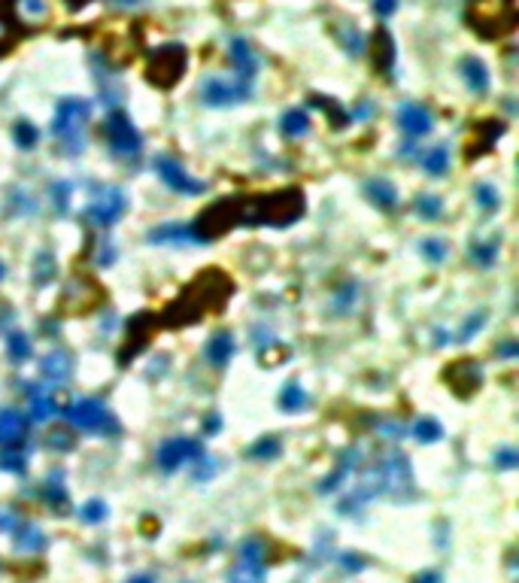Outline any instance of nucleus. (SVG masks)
<instances>
[{"mask_svg": "<svg viewBox=\"0 0 519 583\" xmlns=\"http://www.w3.org/2000/svg\"><path fill=\"white\" fill-rule=\"evenodd\" d=\"M449 167V152L446 146H432L428 152H422V170L428 177H444Z\"/></svg>", "mask_w": 519, "mask_h": 583, "instance_id": "nucleus-26", "label": "nucleus"}, {"mask_svg": "<svg viewBox=\"0 0 519 583\" xmlns=\"http://www.w3.org/2000/svg\"><path fill=\"white\" fill-rule=\"evenodd\" d=\"M13 137H16V143L21 146V149H33L37 146V140H40V131L33 128V122H16V128H13Z\"/></svg>", "mask_w": 519, "mask_h": 583, "instance_id": "nucleus-34", "label": "nucleus"}, {"mask_svg": "<svg viewBox=\"0 0 519 583\" xmlns=\"http://www.w3.org/2000/svg\"><path fill=\"white\" fill-rule=\"evenodd\" d=\"M21 6L28 9L31 19H43V16H46V6H43L40 0H21Z\"/></svg>", "mask_w": 519, "mask_h": 583, "instance_id": "nucleus-45", "label": "nucleus"}, {"mask_svg": "<svg viewBox=\"0 0 519 583\" xmlns=\"http://www.w3.org/2000/svg\"><path fill=\"white\" fill-rule=\"evenodd\" d=\"M4 273H6V271H4V265H0V280H4Z\"/></svg>", "mask_w": 519, "mask_h": 583, "instance_id": "nucleus-52", "label": "nucleus"}, {"mask_svg": "<svg viewBox=\"0 0 519 583\" xmlns=\"http://www.w3.org/2000/svg\"><path fill=\"white\" fill-rule=\"evenodd\" d=\"M237 225H240V198H225L200 213L198 222L191 225V231H195L198 243H210V240L228 234Z\"/></svg>", "mask_w": 519, "mask_h": 583, "instance_id": "nucleus-3", "label": "nucleus"}, {"mask_svg": "<svg viewBox=\"0 0 519 583\" xmlns=\"http://www.w3.org/2000/svg\"><path fill=\"white\" fill-rule=\"evenodd\" d=\"M250 98V85L246 83H225V79H207L200 85V100L207 107H231Z\"/></svg>", "mask_w": 519, "mask_h": 583, "instance_id": "nucleus-11", "label": "nucleus"}, {"mask_svg": "<svg viewBox=\"0 0 519 583\" xmlns=\"http://www.w3.org/2000/svg\"><path fill=\"white\" fill-rule=\"evenodd\" d=\"M128 210V198L122 189H104L97 194V198L92 201V207H88V219L97 222V225H112L122 219V213Z\"/></svg>", "mask_w": 519, "mask_h": 583, "instance_id": "nucleus-10", "label": "nucleus"}, {"mask_svg": "<svg viewBox=\"0 0 519 583\" xmlns=\"http://www.w3.org/2000/svg\"><path fill=\"white\" fill-rule=\"evenodd\" d=\"M6 352H9V359L25 362L31 356V340L21 331H13V335H6Z\"/></svg>", "mask_w": 519, "mask_h": 583, "instance_id": "nucleus-33", "label": "nucleus"}, {"mask_svg": "<svg viewBox=\"0 0 519 583\" xmlns=\"http://www.w3.org/2000/svg\"><path fill=\"white\" fill-rule=\"evenodd\" d=\"M495 462H498L501 468H513L519 462V456H516V450H501L498 456H495Z\"/></svg>", "mask_w": 519, "mask_h": 583, "instance_id": "nucleus-47", "label": "nucleus"}, {"mask_svg": "<svg viewBox=\"0 0 519 583\" xmlns=\"http://www.w3.org/2000/svg\"><path fill=\"white\" fill-rule=\"evenodd\" d=\"M28 434V416L21 410H0V443H21Z\"/></svg>", "mask_w": 519, "mask_h": 583, "instance_id": "nucleus-16", "label": "nucleus"}, {"mask_svg": "<svg viewBox=\"0 0 519 583\" xmlns=\"http://www.w3.org/2000/svg\"><path fill=\"white\" fill-rule=\"evenodd\" d=\"M444 380L449 383V389H453L456 395H473L480 389V383H483V371H480L477 362L459 359V362H453L444 371Z\"/></svg>", "mask_w": 519, "mask_h": 583, "instance_id": "nucleus-12", "label": "nucleus"}, {"mask_svg": "<svg viewBox=\"0 0 519 583\" xmlns=\"http://www.w3.org/2000/svg\"><path fill=\"white\" fill-rule=\"evenodd\" d=\"M0 468L4 471H13V474H25L28 468V453L21 443H9V450L0 453Z\"/></svg>", "mask_w": 519, "mask_h": 583, "instance_id": "nucleus-28", "label": "nucleus"}, {"mask_svg": "<svg viewBox=\"0 0 519 583\" xmlns=\"http://www.w3.org/2000/svg\"><path fill=\"white\" fill-rule=\"evenodd\" d=\"M398 9V0H374V13L377 16H392Z\"/></svg>", "mask_w": 519, "mask_h": 583, "instance_id": "nucleus-46", "label": "nucleus"}, {"mask_svg": "<svg viewBox=\"0 0 519 583\" xmlns=\"http://www.w3.org/2000/svg\"><path fill=\"white\" fill-rule=\"evenodd\" d=\"M152 167H155V174L164 179V186L171 189V191H179V194H200V191L207 189L204 179H191V177L186 174V167L179 164V162H173V158H167V155H158L155 162H152Z\"/></svg>", "mask_w": 519, "mask_h": 583, "instance_id": "nucleus-9", "label": "nucleus"}, {"mask_svg": "<svg viewBox=\"0 0 519 583\" xmlns=\"http://www.w3.org/2000/svg\"><path fill=\"white\" fill-rule=\"evenodd\" d=\"M365 194L377 204L380 210H392L395 204H398V191H395L392 182H389V179H382V177L368 179V182H365Z\"/></svg>", "mask_w": 519, "mask_h": 583, "instance_id": "nucleus-18", "label": "nucleus"}, {"mask_svg": "<svg viewBox=\"0 0 519 583\" xmlns=\"http://www.w3.org/2000/svg\"><path fill=\"white\" fill-rule=\"evenodd\" d=\"M343 43L349 46V52H353V55H358V52L365 49V40H362V33H358L355 28H349V31L343 33Z\"/></svg>", "mask_w": 519, "mask_h": 583, "instance_id": "nucleus-43", "label": "nucleus"}, {"mask_svg": "<svg viewBox=\"0 0 519 583\" xmlns=\"http://www.w3.org/2000/svg\"><path fill=\"white\" fill-rule=\"evenodd\" d=\"M61 416L79 431H104V434L119 431V422L112 419V414L97 401V398H79V401L67 404L61 410Z\"/></svg>", "mask_w": 519, "mask_h": 583, "instance_id": "nucleus-5", "label": "nucleus"}, {"mask_svg": "<svg viewBox=\"0 0 519 583\" xmlns=\"http://www.w3.org/2000/svg\"><path fill=\"white\" fill-rule=\"evenodd\" d=\"M88 116H92V104L82 100V98H64L58 104V110H55L52 134L61 137V140L70 146L67 152H79V137H82Z\"/></svg>", "mask_w": 519, "mask_h": 583, "instance_id": "nucleus-4", "label": "nucleus"}, {"mask_svg": "<svg viewBox=\"0 0 519 583\" xmlns=\"http://www.w3.org/2000/svg\"><path fill=\"white\" fill-rule=\"evenodd\" d=\"M219 426H222V422H219V416H216V414H213V416L207 419V426H204V434H207V431H216Z\"/></svg>", "mask_w": 519, "mask_h": 583, "instance_id": "nucleus-50", "label": "nucleus"}, {"mask_svg": "<svg viewBox=\"0 0 519 583\" xmlns=\"http://www.w3.org/2000/svg\"><path fill=\"white\" fill-rule=\"evenodd\" d=\"M228 583H264V562H258V559H240L231 568Z\"/></svg>", "mask_w": 519, "mask_h": 583, "instance_id": "nucleus-22", "label": "nucleus"}, {"mask_svg": "<svg viewBox=\"0 0 519 583\" xmlns=\"http://www.w3.org/2000/svg\"><path fill=\"white\" fill-rule=\"evenodd\" d=\"M468 21L480 37H501L516 25V0H473Z\"/></svg>", "mask_w": 519, "mask_h": 583, "instance_id": "nucleus-2", "label": "nucleus"}, {"mask_svg": "<svg viewBox=\"0 0 519 583\" xmlns=\"http://www.w3.org/2000/svg\"><path fill=\"white\" fill-rule=\"evenodd\" d=\"M79 520H82V522H104L107 520V505H104V501H100V498H92V501H88V505H82V508H79Z\"/></svg>", "mask_w": 519, "mask_h": 583, "instance_id": "nucleus-38", "label": "nucleus"}, {"mask_svg": "<svg viewBox=\"0 0 519 583\" xmlns=\"http://www.w3.org/2000/svg\"><path fill=\"white\" fill-rule=\"evenodd\" d=\"M52 265H55V261H52V256H49V253H40V256H37V268H33V280H37L40 285L52 280Z\"/></svg>", "mask_w": 519, "mask_h": 583, "instance_id": "nucleus-41", "label": "nucleus"}, {"mask_svg": "<svg viewBox=\"0 0 519 583\" xmlns=\"http://www.w3.org/2000/svg\"><path fill=\"white\" fill-rule=\"evenodd\" d=\"M204 459V443L191 441V438H171L158 447V468L161 471H176L186 462H200Z\"/></svg>", "mask_w": 519, "mask_h": 583, "instance_id": "nucleus-8", "label": "nucleus"}, {"mask_svg": "<svg viewBox=\"0 0 519 583\" xmlns=\"http://www.w3.org/2000/svg\"><path fill=\"white\" fill-rule=\"evenodd\" d=\"M422 256L432 261V265H441V261H446V256H449V246H446V240H441V237H428V240H422Z\"/></svg>", "mask_w": 519, "mask_h": 583, "instance_id": "nucleus-35", "label": "nucleus"}, {"mask_svg": "<svg viewBox=\"0 0 519 583\" xmlns=\"http://www.w3.org/2000/svg\"><path fill=\"white\" fill-rule=\"evenodd\" d=\"M279 131L291 140H301V137L310 134V116L304 110H289L283 119H279Z\"/></svg>", "mask_w": 519, "mask_h": 583, "instance_id": "nucleus-24", "label": "nucleus"}, {"mask_svg": "<svg viewBox=\"0 0 519 583\" xmlns=\"http://www.w3.org/2000/svg\"><path fill=\"white\" fill-rule=\"evenodd\" d=\"M471 258L477 261L480 268H492L495 258H498V243H495V240H480V243L471 246Z\"/></svg>", "mask_w": 519, "mask_h": 583, "instance_id": "nucleus-30", "label": "nucleus"}, {"mask_svg": "<svg viewBox=\"0 0 519 583\" xmlns=\"http://www.w3.org/2000/svg\"><path fill=\"white\" fill-rule=\"evenodd\" d=\"M128 583H155L149 574H140V577H134V580H128Z\"/></svg>", "mask_w": 519, "mask_h": 583, "instance_id": "nucleus-51", "label": "nucleus"}, {"mask_svg": "<svg viewBox=\"0 0 519 583\" xmlns=\"http://www.w3.org/2000/svg\"><path fill=\"white\" fill-rule=\"evenodd\" d=\"M52 198H55V207H58L61 213H67V207H70V182H55Z\"/></svg>", "mask_w": 519, "mask_h": 583, "instance_id": "nucleus-42", "label": "nucleus"}, {"mask_svg": "<svg viewBox=\"0 0 519 583\" xmlns=\"http://www.w3.org/2000/svg\"><path fill=\"white\" fill-rule=\"evenodd\" d=\"M186 73V49L183 46H164L155 52L149 64V79L158 88H171L179 83V76Z\"/></svg>", "mask_w": 519, "mask_h": 583, "instance_id": "nucleus-7", "label": "nucleus"}, {"mask_svg": "<svg viewBox=\"0 0 519 583\" xmlns=\"http://www.w3.org/2000/svg\"><path fill=\"white\" fill-rule=\"evenodd\" d=\"M228 55H231L234 70L240 73V83L250 85V79H252V76H255V70H258V61H255V52L250 49V43L234 40V43H231V49H228Z\"/></svg>", "mask_w": 519, "mask_h": 583, "instance_id": "nucleus-17", "label": "nucleus"}, {"mask_svg": "<svg viewBox=\"0 0 519 583\" xmlns=\"http://www.w3.org/2000/svg\"><path fill=\"white\" fill-rule=\"evenodd\" d=\"M392 61H395V43L389 37V31H377L374 33V67L380 73H389L392 70Z\"/></svg>", "mask_w": 519, "mask_h": 583, "instance_id": "nucleus-21", "label": "nucleus"}, {"mask_svg": "<svg viewBox=\"0 0 519 583\" xmlns=\"http://www.w3.org/2000/svg\"><path fill=\"white\" fill-rule=\"evenodd\" d=\"M473 201L480 204V210L483 213H495L498 210V189L489 186V182H483V186H477V194H473Z\"/></svg>", "mask_w": 519, "mask_h": 583, "instance_id": "nucleus-37", "label": "nucleus"}, {"mask_svg": "<svg viewBox=\"0 0 519 583\" xmlns=\"http://www.w3.org/2000/svg\"><path fill=\"white\" fill-rule=\"evenodd\" d=\"M483 325H486V310L473 313V316L468 319V322H465V325H461V331H459V344H465V340H471V337H473V335H477V331H480Z\"/></svg>", "mask_w": 519, "mask_h": 583, "instance_id": "nucleus-39", "label": "nucleus"}, {"mask_svg": "<svg viewBox=\"0 0 519 583\" xmlns=\"http://www.w3.org/2000/svg\"><path fill=\"white\" fill-rule=\"evenodd\" d=\"M416 583H441V574H434V571H425V574L416 577Z\"/></svg>", "mask_w": 519, "mask_h": 583, "instance_id": "nucleus-49", "label": "nucleus"}, {"mask_svg": "<svg viewBox=\"0 0 519 583\" xmlns=\"http://www.w3.org/2000/svg\"><path fill=\"white\" fill-rule=\"evenodd\" d=\"M149 240L152 243H198L195 231H191V225H161L155 228V231H149Z\"/></svg>", "mask_w": 519, "mask_h": 583, "instance_id": "nucleus-19", "label": "nucleus"}, {"mask_svg": "<svg viewBox=\"0 0 519 583\" xmlns=\"http://www.w3.org/2000/svg\"><path fill=\"white\" fill-rule=\"evenodd\" d=\"M104 137H107L109 149L116 155L131 158V155H140V149H143V137H140L137 128H134V122L125 116V112H112V116H107Z\"/></svg>", "mask_w": 519, "mask_h": 583, "instance_id": "nucleus-6", "label": "nucleus"}, {"mask_svg": "<svg viewBox=\"0 0 519 583\" xmlns=\"http://www.w3.org/2000/svg\"><path fill=\"white\" fill-rule=\"evenodd\" d=\"M307 404H310V395L301 383H286V389L279 392V407L289 410V414H301Z\"/></svg>", "mask_w": 519, "mask_h": 583, "instance_id": "nucleus-25", "label": "nucleus"}, {"mask_svg": "<svg viewBox=\"0 0 519 583\" xmlns=\"http://www.w3.org/2000/svg\"><path fill=\"white\" fill-rule=\"evenodd\" d=\"M16 40H18V25L9 19H0V52L16 46Z\"/></svg>", "mask_w": 519, "mask_h": 583, "instance_id": "nucleus-40", "label": "nucleus"}, {"mask_svg": "<svg viewBox=\"0 0 519 583\" xmlns=\"http://www.w3.org/2000/svg\"><path fill=\"white\" fill-rule=\"evenodd\" d=\"M483 128H486V131H480L477 140L468 143V158H477L480 152H486L489 146H492V143H495V140H498V137L504 134V125H501V122H498V125H495V122H486V125H483Z\"/></svg>", "mask_w": 519, "mask_h": 583, "instance_id": "nucleus-27", "label": "nucleus"}, {"mask_svg": "<svg viewBox=\"0 0 519 583\" xmlns=\"http://www.w3.org/2000/svg\"><path fill=\"white\" fill-rule=\"evenodd\" d=\"M413 438L416 441H422V443H434V441H441L444 438V429H441V422L437 419H419L413 426Z\"/></svg>", "mask_w": 519, "mask_h": 583, "instance_id": "nucleus-31", "label": "nucleus"}, {"mask_svg": "<svg viewBox=\"0 0 519 583\" xmlns=\"http://www.w3.org/2000/svg\"><path fill=\"white\" fill-rule=\"evenodd\" d=\"M43 493H46V498L52 501V505H67V489L58 483V486H55V483H46V489H43Z\"/></svg>", "mask_w": 519, "mask_h": 583, "instance_id": "nucleus-44", "label": "nucleus"}, {"mask_svg": "<svg viewBox=\"0 0 519 583\" xmlns=\"http://www.w3.org/2000/svg\"><path fill=\"white\" fill-rule=\"evenodd\" d=\"M231 356H234V337L228 335V331L213 335V340L207 344V359L216 364V368H225V364L231 362Z\"/></svg>", "mask_w": 519, "mask_h": 583, "instance_id": "nucleus-20", "label": "nucleus"}, {"mask_svg": "<svg viewBox=\"0 0 519 583\" xmlns=\"http://www.w3.org/2000/svg\"><path fill=\"white\" fill-rule=\"evenodd\" d=\"M398 128L407 137H425L428 131H432V112H428L422 104H401Z\"/></svg>", "mask_w": 519, "mask_h": 583, "instance_id": "nucleus-13", "label": "nucleus"}, {"mask_svg": "<svg viewBox=\"0 0 519 583\" xmlns=\"http://www.w3.org/2000/svg\"><path fill=\"white\" fill-rule=\"evenodd\" d=\"M461 76H465L468 88L477 91V95H483V91L489 88V73H486V67H483L480 58H465V61H461Z\"/></svg>", "mask_w": 519, "mask_h": 583, "instance_id": "nucleus-23", "label": "nucleus"}, {"mask_svg": "<svg viewBox=\"0 0 519 583\" xmlns=\"http://www.w3.org/2000/svg\"><path fill=\"white\" fill-rule=\"evenodd\" d=\"M28 401H31V419L33 422H49L58 414V404L46 386H28Z\"/></svg>", "mask_w": 519, "mask_h": 583, "instance_id": "nucleus-15", "label": "nucleus"}, {"mask_svg": "<svg viewBox=\"0 0 519 583\" xmlns=\"http://www.w3.org/2000/svg\"><path fill=\"white\" fill-rule=\"evenodd\" d=\"M279 450H283L279 438H262L258 443H252V447L246 450V456H250V459H274V456H279Z\"/></svg>", "mask_w": 519, "mask_h": 583, "instance_id": "nucleus-32", "label": "nucleus"}, {"mask_svg": "<svg viewBox=\"0 0 519 583\" xmlns=\"http://www.w3.org/2000/svg\"><path fill=\"white\" fill-rule=\"evenodd\" d=\"M304 213V194L298 189L262 194V198H240V225H277L286 228Z\"/></svg>", "mask_w": 519, "mask_h": 583, "instance_id": "nucleus-1", "label": "nucleus"}, {"mask_svg": "<svg viewBox=\"0 0 519 583\" xmlns=\"http://www.w3.org/2000/svg\"><path fill=\"white\" fill-rule=\"evenodd\" d=\"M40 371H43V377H46L49 383H55V386H64V383L73 377V362H70V356H67L64 350H52L49 356L43 359Z\"/></svg>", "mask_w": 519, "mask_h": 583, "instance_id": "nucleus-14", "label": "nucleus"}, {"mask_svg": "<svg viewBox=\"0 0 519 583\" xmlns=\"http://www.w3.org/2000/svg\"><path fill=\"white\" fill-rule=\"evenodd\" d=\"M519 352V347H516V340H507L504 347H498V356H507V359H513Z\"/></svg>", "mask_w": 519, "mask_h": 583, "instance_id": "nucleus-48", "label": "nucleus"}, {"mask_svg": "<svg viewBox=\"0 0 519 583\" xmlns=\"http://www.w3.org/2000/svg\"><path fill=\"white\" fill-rule=\"evenodd\" d=\"M441 210H444V204H441L437 194H419V198H416V213L428 222H434L437 216H441Z\"/></svg>", "mask_w": 519, "mask_h": 583, "instance_id": "nucleus-36", "label": "nucleus"}, {"mask_svg": "<svg viewBox=\"0 0 519 583\" xmlns=\"http://www.w3.org/2000/svg\"><path fill=\"white\" fill-rule=\"evenodd\" d=\"M16 547L21 553H40L46 547V538L40 535V529H16Z\"/></svg>", "mask_w": 519, "mask_h": 583, "instance_id": "nucleus-29", "label": "nucleus"}]
</instances>
